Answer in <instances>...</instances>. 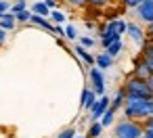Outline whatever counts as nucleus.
I'll return each instance as SVG.
<instances>
[{
  "label": "nucleus",
  "instance_id": "obj_1",
  "mask_svg": "<svg viewBox=\"0 0 153 138\" xmlns=\"http://www.w3.org/2000/svg\"><path fill=\"white\" fill-rule=\"evenodd\" d=\"M124 117L126 119H147L153 115V100L151 98H126L124 103Z\"/></svg>",
  "mask_w": 153,
  "mask_h": 138
},
{
  "label": "nucleus",
  "instance_id": "obj_2",
  "mask_svg": "<svg viewBox=\"0 0 153 138\" xmlns=\"http://www.w3.org/2000/svg\"><path fill=\"white\" fill-rule=\"evenodd\" d=\"M122 90H124L126 98H151V90H149L147 80H138L134 75L126 80Z\"/></svg>",
  "mask_w": 153,
  "mask_h": 138
},
{
  "label": "nucleus",
  "instance_id": "obj_3",
  "mask_svg": "<svg viewBox=\"0 0 153 138\" xmlns=\"http://www.w3.org/2000/svg\"><path fill=\"white\" fill-rule=\"evenodd\" d=\"M115 138H143L145 128L134 121V119H122L120 123H115Z\"/></svg>",
  "mask_w": 153,
  "mask_h": 138
},
{
  "label": "nucleus",
  "instance_id": "obj_4",
  "mask_svg": "<svg viewBox=\"0 0 153 138\" xmlns=\"http://www.w3.org/2000/svg\"><path fill=\"white\" fill-rule=\"evenodd\" d=\"M88 77H90V84H92V92L97 96H103L105 94V75H103V69L92 67L88 71Z\"/></svg>",
  "mask_w": 153,
  "mask_h": 138
},
{
  "label": "nucleus",
  "instance_id": "obj_5",
  "mask_svg": "<svg viewBox=\"0 0 153 138\" xmlns=\"http://www.w3.org/2000/svg\"><path fill=\"white\" fill-rule=\"evenodd\" d=\"M109 105H111V98H109L107 94L99 96V98H97V103H94V105H92V109H90V121H99V119H101V115L109 109Z\"/></svg>",
  "mask_w": 153,
  "mask_h": 138
},
{
  "label": "nucleus",
  "instance_id": "obj_6",
  "mask_svg": "<svg viewBox=\"0 0 153 138\" xmlns=\"http://www.w3.org/2000/svg\"><path fill=\"white\" fill-rule=\"evenodd\" d=\"M136 15L143 23H153V0H143L136 7Z\"/></svg>",
  "mask_w": 153,
  "mask_h": 138
},
{
  "label": "nucleus",
  "instance_id": "obj_7",
  "mask_svg": "<svg viewBox=\"0 0 153 138\" xmlns=\"http://www.w3.org/2000/svg\"><path fill=\"white\" fill-rule=\"evenodd\" d=\"M99 36H101V46H103V48H107L109 44H113V42L122 40V36H120L117 32H113L111 27H107V25H105V30H103Z\"/></svg>",
  "mask_w": 153,
  "mask_h": 138
},
{
  "label": "nucleus",
  "instance_id": "obj_8",
  "mask_svg": "<svg viewBox=\"0 0 153 138\" xmlns=\"http://www.w3.org/2000/svg\"><path fill=\"white\" fill-rule=\"evenodd\" d=\"M126 34L136 42V44H143L147 38H145V32H143V27L140 25H136V23H128L126 25Z\"/></svg>",
  "mask_w": 153,
  "mask_h": 138
},
{
  "label": "nucleus",
  "instance_id": "obj_9",
  "mask_svg": "<svg viewBox=\"0 0 153 138\" xmlns=\"http://www.w3.org/2000/svg\"><path fill=\"white\" fill-rule=\"evenodd\" d=\"M97 98H99V96L92 92V88H84V90H82V103H80V105H82V109L90 111V109H92V105L97 103Z\"/></svg>",
  "mask_w": 153,
  "mask_h": 138
},
{
  "label": "nucleus",
  "instance_id": "obj_10",
  "mask_svg": "<svg viewBox=\"0 0 153 138\" xmlns=\"http://www.w3.org/2000/svg\"><path fill=\"white\" fill-rule=\"evenodd\" d=\"M134 77H138V80H149L151 77V73H149V67H147V63H145V59H138L136 61V65H134V73H132Z\"/></svg>",
  "mask_w": 153,
  "mask_h": 138
},
{
  "label": "nucleus",
  "instance_id": "obj_11",
  "mask_svg": "<svg viewBox=\"0 0 153 138\" xmlns=\"http://www.w3.org/2000/svg\"><path fill=\"white\" fill-rule=\"evenodd\" d=\"M30 23H34V25H38V27H42V30H46V32H53V30H55V25L48 21V17H42V15H34V13H32Z\"/></svg>",
  "mask_w": 153,
  "mask_h": 138
},
{
  "label": "nucleus",
  "instance_id": "obj_12",
  "mask_svg": "<svg viewBox=\"0 0 153 138\" xmlns=\"http://www.w3.org/2000/svg\"><path fill=\"white\" fill-rule=\"evenodd\" d=\"M76 55L86 63V65H90V67H94V55L88 50V48H84V46H80V44H76Z\"/></svg>",
  "mask_w": 153,
  "mask_h": 138
},
{
  "label": "nucleus",
  "instance_id": "obj_13",
  "mask_svg": "<svg viewBox=\"0 0 153 138\" xmlns=\"http://www.w3.org/2000/svg\"><path fill=\"white\" fill-rule=\"evenodd\" d=\"M111 65H113V59H111L107 52H101V55L94 57V67H99V69H109Z\"/></svg>",
  "mask_w": 153,
  "mask_h": 138
},
{
  "label": "nucleus",
  "instance_id": "obj_14",
  "mask_svg": "<svg viewBox=\"0 0 153 138\" xmlns=\"http://www.w3.org/2000/svg\"><path fill=\"white\" fill-rule=\"evenodd\" d=\"M17 25V21H15V15L9 11V13H4L2 17H0V27H2L4 32H11L13 27Z\"/></svg>",
  "mask_w": 153,
  "mask_h": 138
},
{
  "label": "nucleus",
  "instance_id": "obj_15",
  "mask_svg": "<svg viewBox=\"0 0 153 138\" xmlns=\"http://www.w3.org/2000/svg\"><path fill=\"white\" fill-rule=\"evenodd\" d=\"M126 25H128V23H126L124 19H120V17H113V19H109V23H107V27H111V30L117 32L120 36L126 34Z\"/></svg>",
  "mask_w": 153,
  "mask_h": 138
},
{
  "label": "nucleus",
  "instance_id": "obj_16",
  "mask_svg": "<svg viewBox=\"0 0 153 138\" xmlns=\"http://www.w3.org/2000/svg\"><path fill=\"white\" fill-rule=\"evenodd\" d=\"M32 13H34V15H42V17H48V15H51L48 7L44 4V0H38V2L32 4Z\"/></svg>",
  "mask_w": 153,
  "mask_h": 138
},
{
  "label": "nucleus",
  "instance_id": "obj_17",
  "mask_svg": "<svg viewBox=\"0 0 153 138\" xmlns=\"http://www.w3.org/2000/svg\"><path fill=\"white\" fill-rule=\"evenodd\" d=\"M124 103H126V94H124V90H117V94L111 98V105H109V107H111L113 111H117V109L124 107Z\"/></svg>",
  "mask_w": 153,
  "mask_h": 138
},
{
  "label": "nucleus",
  "instance_id": "obj_18",
  "mask_svg": "<svg viewBox=\"0 0 153 138\" xmlns=\"http://www.w3.org/2000/svg\"><path fill=\"white\" fill-rule=\"evenodd\" d=\"M113 119H115V111H113V109L109 107V109H107V111H105V113L101 115V119H99V123H101L103 128H109V125L113 123Z\"/></svg>",
  "mask_w": 153,
  "mask_h": 138
},
{
  "label": "nucleus",
  "instance_id": "obj_19",
  "mask_svg": "<svg viewBox=\"0 0 153 138\" xmlns=\"http://www.w3.org/2000/svg\"><path fill=\"white\" fill-rule=\"evenodd\" d=\"M122 50H124V44H122V40H117V42H113V44H109V46L105 48V52H107L111 59H115V57H117Z\"/></svg>",
  "mask_w": 153,
  "mask_h": 138
},
{
  "label": "nucleus",
  "instance_id": "obj_20",
  "mask_svg": "<svg viewBox=\"0 0 153 138\" xmlns=\"http://www.w3.org/2000/svg\"><path fill=\"white\" fill-rule=\"evenodd\" d=\"M101 134H103V125H101L99 121H92V123H90V128H88L86 138H101Z\"/></svg>",
  "mask_w": 153,
  "mask_h": 138
},
{
  "label": "nucleus",
  "instance_id": "obj_21",
  "mask_svg": "<svg viewBox=\"0 0 153 138\" xmlns=\"http://www.w3.org/2000/svg\"><path fill=\"white\" fill-rule=\"evenodd\" d=\"M48 19H53V23H57V25H61V23H65V13L63 11H59V9H55V11H51V15H48Z\"/></svg>",
  "mask_w": 153,
  "mask_h": 138
},
{
  "label": "nucleus",
  "instance_id": "obj_22",
  "mask_svg": "<svg viewBox=\"0 0 153 138\" xmlns=\"http://www.w3.org/2000/svg\"><path fill=\"white\" fill-rule=\"evenodd\" d=\"M78 40H80L78 44H80V46H84V48H88V50L97 44V40H94L92 36H78Z\"/></svg>",
  "mask_w": 153,
  "mask_h": 138
},
{
  "label": "nucleus",
  "instance_id": "obj_23",
  "mask_svg": "<svg viewBox=\"0 0 153 138\" xmlns=\"http://www.w3.org/2000/svg\"><path fill=\"white\" fill-rule=\"evenodd\" d=\"M109 4H111V0H88V7L90 9H99V11L107 9Z\"/></svg>",
  "mask_w": 153,
  "mask_h": 138
},
{
  "label": "nucleus",
  "instance_id": "obj_24",
  "mask_svg": "<svg viewBox=\"0 0 153 138\" xmlns=\"http://www.w3.org/2000/svg\"><path fill=\"white\" fill-rule=\"evenodd\" d=\"M27 9V0H15V2L11 4V13L13 15H17L19 11H25Z\"/></svg>",
  "mask_w": 153,
  "mask_h": 138
},
{
  "label": "nucleus",
  "instance_id": "obj_25",
  "mask_svg": "<svg viewBox=\"0 0 153 138\" xmlns=\"http://www.w3.org/2000/svg\"><path fill=\"white\" fill-rule=\"evenodd\" d=\"M30 17H32V11H30V9H25V11H19V13L15 15V21H19V23H27V21H30Z\"/></svg>",
  "mask_w": 153,
  "mask_h": 138
},
{
  "label": "nucleus",
  "instance_id": "obj_26",
  "mask_svg": "<svg viewBox=\"0 0 153 138\" xmlns=\"http://www.w3.org/2000/svg\"><path fill=\"white\" fill-rule=\"evenodd\" d=\"M63 30H65V38H67V40H78V30H76V25L69 23V25H65Z\"/></svg>",
  "mask_w": 153,
  "mask_h": 138
},
{
  "label": "nucleus",
  "instance_id": "obj_27",
  "mask_svg": "<svg viewBox=\"0 0 153 138\" xmlns=\"http://www.w3.org/2000/svg\"><path fill=\"white\" fill-rule=\"evenodd\" d=\"M57 138H76V130H74V128H65V130L59 132Z\"/></svg>",
  "mask_w": 153,
  "mask_h": 138
},
{
  "label": "nucleus",
  "instance_id": "obj_28",
  "mask_svg": "<svg viewBox=\"0 0 153 138\" xmlns=\"http://www.w3.org/2000/svg\"><path fill=\"white\" fill-rule=\"evenodd\" d=\"M67 2L71 7H76V9H86L88 7V0H67Z\"/></svg>",
  "mask_w": 153,
  "mask_h": 138
},
{
  "label": "nucleus",
  "instance_id": "obj_29",
  "mask_svg": "<svg viewBox=\"0 0 153 138\" xmlns=\"http://www.w3.org/2000/svg\"><path fill=\"white\" fill-rule=\"evenodd\" d=\"M140 2H143V0H122V4H124L126 9H136Z\"/></svg>",
  "mask_w": 153,
  "mask_h": 138
},
{
  "label": "nucleus",
  "instance_id": "obj_30",
  "mask_svg": "<svg viewBox=\"0 0 153 138\" xmlns=\"http://www.w3.org/2000/svg\"><path fill=\"white\" fill-rule=\"evenodd\" d=\"M11 11V2L9 0H0V13H9Z\"/></svg>",
  "mask_w": 153,
  "mask_h": 138
},
{
  "label": "nucleus",
  "instance_id": "obj_31",
  "mask_svg": "<svg viewBox=\"0 0 153 138\" xmlns=\"http://www.w3.org/2000/svg\"><path fill=\"white\" fill-rule=\"evenodd\" d=\"M145 38L153 42V23H147V32H145Z\"/></svg>",
  "mask_w": 153,
  "mask_h": 138
},
{
  "label": "nucleus",
  "instance_id": "obj_32",
  "mask_svg": "<svg viewBox=\"0 0 153 138\" xmlns=\"http://www.w3.org/2000/svg\"><path fill=\"white\" fill-rule=\"evenodd\" d=\"M44 4L48 7V11H55L57 4H59V0H44Z\"/></svg>",
  "mask_w": 153,
  "mask_h": 138
},
{
  "label": "nucleus",
  "instance_id": "obj_33",
  "mask_svg": "<svg viewBox=\"0 0 153 138\" xmlns=\"http://www.w3.org/2000/svg\"><path fill=\"white\" fill-rule=\"evenodd\" d=\"M53 34H57V36H65V30H63L61 25H55V30H53Z\"/></svg>",
  "mask_w": 153,
  "mask_h": 138
},
{
  "label": "nucleus",
  "instance_id": "obj_34",
  "mask_svg": "<svg viewBox=\"0 0 153 138\" xmlns=\"http://www.w3.org/2000/svg\"><path fill=\"white\" fill-rule=\"evenodd\" d=\"M143 128H153V115H149V117L145 119V123H143Z\"/></svg>",
  "mask_w": 153,
  "mask_h": 138
},
{
  "label": "nucleus",
  "instance_id": "obj_35",
  "mask_svg": "<svg viewBox=\"0 0 153 138\" xmlns=\"http://www.w3.org/2000/svg\"><path fill=\"white\" fill-rule=\"evenodd\" d=\"M143 138H153V128H145V132H143Z\"/></svg>",
  "mask_w": 153,
  "mask_h": 138
},
{
  "label": "nucleus",
  "instance_id": "obj_36",
  "mask_svg": "<svg viewBox=\"0 0 153 138\" xmlns=\"http://www.w3.org/2000/svg\"><path fill=\"white\" fill-rule=\"evenodd\" d=\"M4 42H7V32H4L2 27H0V46H2Z\"/></svg>",
  "mask_w": 153,
  "mask_h": 138
},
{
  "label": "nucleus",
  "instance_id": "obj_37",
  "mask_svg": "<svg viewBox=\"0 0 153 138\" xmlns=\"http://www.w3.org/2000/svg\"><path fill=\"white\" fill-rule=\"evenodd\" d=\"M145 63H147V67H149V73L153 75V59H145Z\"/></svg>",
  "mask_w": 153,
  "mask_h": 138
},
{
  "label": "nucleus",
  "instance_id": "obj_38",
  "mask_svg": "<svg viewBox=\"0 0 153 138\" xmlns=\"http://www.w3.org/2000/svg\"><path fill=\"white\" fill-rule=\"evenodd\" d=\"M147 84H149V90H151V94H153V75L147 80Z\"/></svg>",
  "mask_w": 153,
  "mask_h": 138
},
{
  "label": "nucleus",
  "instance_id": "obj_39",
  "mask_svg": "<svg viewBox=\"0 0 153 138\" xmlns=\"http://www.w3.org/2000/svg\"><path fill=\"white\" fill-rule=\"evenodd\" d=\"M76 138H86V136H76Z\"/></svg>",
  "mask_w": 153,
  "mask_h": 138
},
{
  "label": "nucleus",
  "instance_id": "obj_40",
  "mask_svg": "<svg viewBox=\"0 0 153 138\" xmlns=\"http://www.w3.org/2000/svg\"><path fill=\"white\" fill-rule=\"evenodd\" d=\"M2 15H4V13H0V17H2Z\"/></svg>",
  "mask_w": 153,
  "mask_h": 138
},
{
  "label": "nucleus",
  "instance_id": "obj_41",
  "mask_svg": "<svg viewBox=\"0 0 153 138\" xmlns=\"http://www.w3.org/2000/svg\"><path fill=\"white\" fill-rule=\"evenodd\" d=\"M151 100H153V94H151Z\"/></svg>",
  "mask_w": 153,
  "mask_h": 138
}]
</instances>
